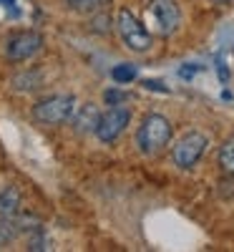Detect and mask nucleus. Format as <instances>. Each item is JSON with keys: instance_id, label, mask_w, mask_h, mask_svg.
<instances>
[{"instance_id": "9", "label": "nucleus", "mask_w": 234, "mask_h": 252, "mask_svg": "<svg viewBox=\"0 0 234 252\" xmlns=\"http://www.w3.org/2000/svg\"><path fill=\"white\" fill-rule=\"evenodd\" d=\"M20 212V192L15 187L0 189V217H15Z\"/></svg>"}, {"instance_id": "11", "label": "nucleus", "mask_w": 234, "mask_h": 252, "mask_svg": "<svg viewBox=\"0 0 234 252\" xmlns=\"http://www.w3.org/2000/svg\"><path fill=\"white\" fill-rule=\"evenodd\" d=\"M66 3L73 13H96V10H103L111 0H66Z\"/></svg>"}, {"instance_id": "7", "label": "nucleus", "mask_w": 234, "mask_h": 252, "mask_svg": "<svg viewBox=\"0 0 234 252\" xmlns=\"http://www.w3.org/2000/svg\"><path fill=\"white\" fill-rule=\"evenodd\" d=\"M40 46H43V38H40V33L35 31H23V33H15L8 46H5V56L13 61V63H23L28 58H33Z\"/></svg>"}, {"instance_id": "14", "label": "nucleus", "mask_w": 234, "mask_h": 252, "mask_svg": "<svg viewBox=\"0 0 234 252\" xmlns=\"http://www.w3.org/2000/svg\"><path fill=\"white\" fill-rule=\"evenodd\" d=\"M114 78L118 83H129L136 78V66H131V63H123V66H116L114 68Z\"/></svg>"}, {"instance_id": "5", "label": "nucleus", "mask_w": 234, "mask_h": 252, "mask_svg": "<svg viewBox=\"0 0 234 252\" xmlns=\"http://www.w3.org/2000/svg\"><path fill=\"white\" fill-rule=\"evenodd\" d=\"M131 121V111L121 106V103H116V106L111 109H106L101 116H98V124H96V136L103 141V144H111L116 141L123 131H126V126H129Z\"/></svg>"}, {"instance_id": "16", "label": "nucleus", "mask_w": 234, "mask_h": 252, "mask_svg": "<svg viewBox=\"0 0 234 252\" xmlns=\"http://www.w3.org/2000/svg\"><path fill=\"white\" fill-rule=\"evenodd\" d=\"M0 3H5V5H8V8L15 13V0H0Z\"/></svg>"}, {"instance_id": "3", "label": "nucleus", "mask_w": 234, "mask_h": 252, "mask_svg": "<svg viewBox=\"0 0 234 252\" xmlns=\"http://www.w3.org/2000/svg\"><path fill=\"white\" fill-rule=\"evenodd\" d=\"M116 28H118V35L126 46L136 53H144L151 48V33L144 28L141 20L129 10V8H121L116 13Z\"/></svg>"}, {"instance_id": "4", "label": "nucleus", "mask_w": 234, "mask_h": 252, "mask_svg": "<svg viewBox=\"0 0 234 252\" xmlns=\"http://www.w3.org/2000/svg\"><path fill=\"white\" fill-rule=\"evenodd\" d=\"M206 136L199 134V131H189L186 136H181L176 144H174V149H172V159L174 164L179 166V169H191L206 152Z\"/></svg>"}, {"instance_id": "2", "label": "nucleus", "mask_w": 234, "mask_h": 252, "mask_svg": "<svg viewBox=\"0 0 234 252\" xmlns=\"http://www.w3.org/2000/svg\"><path fill=\"white\" fill-rule=\"evenodd\" d=\"M76 111V98L71 94H56V96H48V98H40L35 106H33V119L40 121V124H48V126H56V124H63L68 121Z\"/></svg>"}, {"instance_id": "17", "label": "nucleus", "mask_w": 234, "mask_h": 252, "mask_svg": "<svg viewBox=\"0 0 234 252\" xmlns=\"http://www.w3.org/2000/svg\"><path fill=\"white\" fill-rule=\"evenodd\" d=\"M209 3H214V5H224V3H229V0H209Z\"/></svg>"}, {"instance_id": "6", "label": "nucleus", "mask_w": 234, "mask_h": 252, "mask_svg": "<svg viewBox=\"0 0 234 252\" xmlns=\"http://www.w3.org/2000/svg\"><path fill=\"white\" fill-rule=\"evenodd\" d=\"M148 18H151L154 31L159 35H172L181 26V10L176 0H151L148 3Z\"/></svg>"}, {"instance_id": "15", "label": "nucleus", "mask_w": 234, "mask_h": 252, "mask_svg": "<svg viewBox=\"0 0 234 252\" xmlns=\"http://www.w3.org/2000/svg\"><path fill=\"white\" fill-rule=\"evenodd\" d=\"M121 101H126L123 91H106V103H109V106H116V103H121Z\"/></svg>"}, {"instance_id": "1", "label": "nucleus", "mask_w": 234, "mask_h": 252, "mask_svg": "<svg viewBox=\"0 0 234 252\" xmlns=\"http://www.w3.org/2000/svg\"><path fill=\"white\" fill-rule=\"evenodd\" d=\"M172 141V124H169L166 116L161 114H148L141 126H139V134H136V146L139 152L146 157H154L159 154L164 146Z\"/></svg>"}, {"instance_id": "13", "label": "nucleus", "mask_w": 234, "mask_h": 252, "mask_svg": "<svg viewBox=\"0 0 234 252\" xmlns=\"http://www.w3.org/2000/svg\"><path fill=\"white\" fill-rule=\"evenodd\" d=\"M38 83H40V78L35 73H20V76L13 78V89H18V91H33V89H38Z\"/></svg>"}, {"instance_id": "12", "label": "nucleus", "mask_w": 234, "mask_h": 252, "mask_svg": "<svg viewBox=\"0 0 234 252\" xmlns=\"http://www.w3.org/2000/svg\"><path fill=\"white\" fill-rule=\"evenodd\" d=\"M18 232H20V220H15V217H0V245L15 240Z\"/></svg>"}, {"instance_id": "8", "label": "nucleus", "mask_w": 234, "mask_h": 252, "mask_svg": "<svg viewBox=\"0 0 234 252\" xmlns=\"http://www.w3.org/2000/svg\"><path fill=\"white\" fill-rule=\"evenodd\" d=\"M98 116L101 111L93 106V103H86V106H81L76 119H73V129L78 134H88V131H96V124H98Z\"/></svg>"}, {"instance_id": "10", "label": "nucleus", "mask_w": 234, "mask_h": 252, "mask_svg": "<svg viewBox=\"0 0 234 252\" xmlns=\"http://www.w3.org/2000/svg\"><path fill=\"white\" fill-rule=\"evenodd\" d=\"M219 166H222L224 174L234 177V136L222 144V149H219Z\"/></svg>"}]
</instances>
